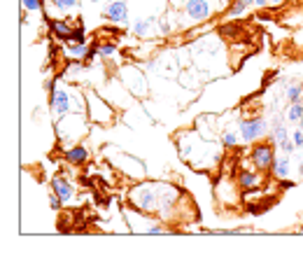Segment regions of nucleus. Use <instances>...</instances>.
Wrapping results in <instances>:
<instances>
[{
  "mask_svg": "<svg viewBox=\"0 0 303 273\" xmlns=\"http://www.w3.org/2000/svg\"><path fill=\"white\" fill-rule=\"evenodd\" d=\"M128 203L140 212H156L159 205V194H156V182H138L128 191Z\"/></svg>",
  "mask_w": 303,
  "mask_h": 273,
  "instance_id": "obj_1",
  "label": "nucleus"
},
{
  "mask_svg": "<svg viewBox=\"0 0 303 273\" xmlns=\"http://www.w3.org/2000/svg\"><path fill=\"white\" fill-rule=\"evenodd\" d=\"M156 194H159V205H156V212L161 217H168L170 212L177 208V201H180V189L170 182H156Z\"/></svg>",
  "mask_w": 303,
  "mask_h": 273,
  "instance_id": "obj_2",
  "label": "nucleus"
},
{
  "mask_svg": "<svg viewBox=\"0 0 303 273\" xmlns=\"http://www.w3.org/2000/svg\"><path fill=\"white\" fill-rule=\"evenodd\" d=\"M252 164L256 171H268L275 164V143H259L252 147Z\"/></svg>",
  "mask_w": 303,
  "mask_h": 273,
  "instance_id": "obj_3",
  "label": "nucleus"
},
{
  "mask_svg": "<svg viewBox=\"0 0 303 273\" xmlns=\"http://www.w3.org/2000/svg\"><path fill=\"white\" fill-rule=\"evenodd\" d=\"M238 133H240V138L245 143H254V140H259V138H263L268 133L266 119H261V117L245 119V122H240V126H238Z\"/></svg>",
  "mask_w": 303,
  "mask_h": 273,
  "instance_id": "obj_4",
  "label": "nucleus"
},
{
  "mask_svg": "<svg viewBox=\"0 0 303 273\" xmlns=\"http://www.w3.org/2000/svg\"><path fill=\"white\" fill-rule=\"evenodd\" d=\"M103 17L117 26H126L128 24V5L124 0H115V3H110L105 10H103Z\"/></svg>",
  "mask_w": 303,
  "mask_h": 273,
  "instance_id": "obj_5",
  "label": "nucleus"
},
{
  "mask_svg": "<svg viewBox=\"0 0 303 273\" xmlns=\"http://www.w3.org/2000/svg\"><path fill=\"white\" fill-rule=\"evenodd\" d=\"M184 12H187V17L191 21H205L212 14V7H210L208 0H187L184 3Z\"/></svg>",
  "mask_w": 303,
  "mask_h": 273,
  "instance_id": "obj_6",
  "label": "nucleus"
},
{
  "mask_svg": "<svg viewBox=\"0 0 303 273\" xmlns=\"http://www.w3.org/2000/svg\"><path fill=\"white\" fill-rule=\"evenodd\" d=\"M49 108H52V115L54 117H66L70 115V94L66 89H56L52 94V101H49Z\"/></svg>",
  "mask_w": 303,
  "mask_h": 273,
  "instance_id": "obj_7",
  "label": "nucleus"
},
{
  "mask_svg": "<svg viewBox=\"0 0 303 273\" xmlns=\"http://www.w3.org/2000/svg\"><path fill=\"white\" fill-rule=\"evenodd\" d=\"M52 191H56L61 196V201L63 203H68L70 198L75 196V187H73V182L68 178H63V175H56L54 180H52Z\"/></svg>",
  "mask_w": 303,
  "mask_h": 273,
  "instance_id": "obj_8",
  "label": "nucleus"
},
{
  "mask_svg": "<svg viewBox=\"0 0 303 273\" xmlns=\"http://www.w3.org/2000/svg\"><path fill=\"white\" fill-rule=\"evenodd\" d=\"M63 157H66L68 164L82 166V164H87V161H89V150L84 147V145H73L70 150L63 152Z\"/></svg>",
  "mask_w": 303,
  "mask_h": 273,
  "instance_id": "obj_9",
  "label": "nucleus"
},
{
  "mask_svg": "<svg viewBox=\"0 0 303 273\" xmlns=\"http://www.w3.org/2000/svg\"><path fill=\"white\" fill-rule=\"evenodd\" d=\"M259 175H256L254 171H240L238 173V178H236V184L240 187L242 191H249V189H256L259 187Z\"/></svg>",
  "mask_w": 303,
  "mask_h": 273,
  "instance_id": "obj_10",
  "label": "nucleus"
},
{
  "mask_svg": "<svg viewBox=\"0 0 303 273\" xmlns=\"http://www.w3.org/2000/svg\"><path fill=\"white\" fill-rule=\"evenodd\" d=\"M49 33L59 38V40H70V35H73V28L68 26L66 21H59V19H52L49 21Z\"/></svg>",
  "mask_w": 303,
  "mask_h": 273,
  "instance_id": "obj_11",
  "label": "nucleus"
},
{
  "mask_svg": "<svg viewBox=\"0 0 303 273\" xmlns=\"http://www.w3.org/2000/svg\"><path fill=\"white\" fill-rule=\"evenodd\" d=\"M270 173H273L275 178H280V180L289 178V157L284 154V157L275 159V164H273V168H270Z\"/></svg>",
  "mask_w": 303,
  "mask_h": 273,
  "instance_id": "obj_12",
  "label": "nucleus"
},
{
  "mask_svg": "<svg viewBox=\"0 0 303 273\" xmlns=\"http://www.w3.org/2000/svg\"><path fill=\"white\" fill-rule=\"evenodd\" d=\"M284 138H289V133H287V126L282 124V119H275V122H273V129H270V140L277 145L280 140H284Z\"/></svg>",
  "mask_w": 303,
  "mask_h": 273,
  "instance_id": "obj_13",
  "label": "nucleus"
},
{
  "mask_svg": "<svg viewBox=\"0 0 303 273\" xmlns=\"http://www.w3.org/2000/svg\"><path fill=\"white\" fill-rule=\"evenodd\" d=\"M287 119H289L291 124H301L303 122V101L289 103V108H287Z\"/></svg>",
  "mask_w": 303,
  "mask_h": 273,
  "instance_id": "obj_14",
  "label": "nucleus"
},
{
  "mask_svg": "<svg viewBox=\"0 0 303 273\" xmlns=\"http://www.w3.org/2000/svg\"><path fill=\"white\" fill-rule=\"evenodd\" d=\"M284 96H287V101L289 103L303 101V87L301 84H287V87H284Z\"/></svg>",
  "mask_w": 303,
  "mask_h": 273,
  "instance_id": "obj_15",
  "label": "nucleus"
},
{
  "mask_svg": "<svg viewBox=\"0 0 303 273\" xmlns=\"http://www.w3.org/2000/svg\"><path fill=\"white\" fill-rule=\"evenodd\" d=\"M247 0H233V3H231V7H229V17L231 19H240L242 14L247 12Z\"/></svg>",
  "mask_w": 303,
  "mask_h": 273,
  "instance_id": "obj_16",
  "label": "nucleus"
},
{
  "mask_svg": "<svg viewBox=\"0 0 303 273\" xmlns=\"http://www.w3.org/2000/svg\"><path fill=\"white\" fill-rule=\"evenodd\" d=\"M154 17H149V19H138L133 24V33L135 35H147L149 33V26H152V24H154Z\"/></svg>",
  "mask_w": 303,
  "mask_h": 273,
  "instance_id": "obj_17",
  "label": "nucleus"
},
{
  "mask_svg": "<svg viewBox=\"0 0 303 273\" xmlns=\"http://www.w3.org/2000/svg\"><path fill=\"white\" fill-rule=\"evenodd\" d=\"M89 47L87 45H77V42H68V56H80V59H87Z\"/></svg>",
  "mask_w": 303,
  "mask_h": 273,
  "instance_id": "obj_18",
  "label": "nucleus"
},
{
  "mask_svg": "<svg viewBox=\"0 0 303 273\" xmlns=\"http://www.w3.org/2000/svg\"><path fill=\"white\" fill-rule=\"evenodd\" d=\"M87 31H84V26H77L73 28V35H70V40L68 42H77V45H87Z\"/></svg>",
  "mask_w": 303,
  "mask_h": 273,
  "instance_id": "obj_19",
  "label": "nucleus"
},
{
  "mask_svg": "<svg viewBox=\"0 0 303 273\" xmlns=\"http://www.w3.org/2000/svg\"><path fill=\"white\" fill-rule=\"evenodd\" d=\"M222 145L226 147V150L236 147V145H238V133H236V131H226V133L222 136Z\"/></svg>",
  "mask_w": 303,
  "mask_h": 273,
  "instance_id": "obj_20",
  "label": "nucleus"
},
{
  "mask_svg": "<svg viewBox=\"0 0 303 273\" xmlns=\"http://www.w3.org/2000/svg\"><path fill=\"white\" fill-rule=\"evenodd\" d=\"M277 147L282 150V154H287V157H289V154H294V150H296V143H294V140H289V138H284V140H280V143H277Z\"/></svg>",
  "mask_w": 303,
  "mask_h": 273,
  "instance_id": "obj_21",
  "label": "nucleus"
},
{
  "mask_svg": "<svg viewBox=\"0 0 303 273\" xmlns=\"http://www.w3.org/2000/svg\"><path fill=\"white\" fill-rule=\"evenodd\" d=\"M21 5L26 7L28 12H38V10H42L45 0H21Z\"/></svg>",
  "mask_w": 303,
  "mask_h": 273,
  "instance_id": "obj_22",
  "label": "nucleus"
},
{
  "mask_svg": "<svg viewBox=\"0 0 303 273\" xmlns=\"http://www.w3.org/2000/svg\"><path fill=\"white\" fill-rule=\"evenodd\" d=\"M52 5L63 12V10H73V7L77 5V0H52Z\"/></svg>",
  "mask_w": 303,
  "mask_h": 273,
  "instance_id": "obj_23",
  "label": "nucleus"
},
{
  "mask_svg": "<svg viewBox=\"0 0 303 273\" xmlns=\"http://www.w3.org/2000/svg\"><path fill=\"white\" fill-rule=\"evenodd\" d=\"M61 205H63L61 196L56 194V191H52V194H49V208H52V210H61Z\"/></svg>",
  "mask_w": 303,
  "mask_h": 273,
  "instance_id": "obj_24",
  "label": "nucleus"
},
{
  "mask_svg": "<svg viewBox=\"0 0 303 273\" xmlns=\"http://www.w3.org/2000/svg\"><path fill=\"white\" fill-rule=\"evenodd\" d=\"M115 52H117L115 42H105V45H101V56H112Z\"/></svg>",
  "mask_w": 303,
  "mask_h": 273,
  "instance_id": "obj_25",
  "label": "nucleus"
},
{
  "mask_svg": "<svg viewBox=\"0 0 303 273\" xmlns=\"http://www.w3.org/2000/svg\"><path fill=\"white\" fill-rule=\"evenodd\" d=\"M145 231L152 233V236H159V233H168V231H166V226H161V224H149Z\"/></svg>",
  "mask_w": 303,
  "mask_h": 273,
  "instance_id": "obj_26",
  "label": "nucleus"
},
{
  "mask_svg": "<svg viewBox=\"0 0 303 273\" xmlns=\"http://www.w3.org/2000/svg\"><path fill=\"white\" fill-rule=\"evenodd\" d=\"M61 77H63V75H59V77H52V80H47V84H45V89H47L49 94H54V91H56V82H59Z\"/></svg>",
  "mask_w": 303,
  "mask_h": 273,
  "instance_id": "obj_27",
  "label": "nucleus"
},
{
  "mask_svg": "<svg viewBox=\"0 0 303 273\" xmlns=\"http://www.w3.org/2000/svg\"><path fill=\"white\" fill-rule=\"evenodd\" d=\"M291 140L296 143V147H303V131H301V129L294 131V136H291Z\"/></svg>",
  "mask_w": 303,
  "mask_h": 273,
  "instance_id": "obj_28",
  "label": "nucleus"
},
{
  "mask_svg": "<svg viewBox=\"0 0 303 273\" xmlns=\"http://www.w3.org/2000/svg\"><path fill=\"white\" fill-rule=\"evenodd\" d=\"M159 28H161V33H170V24H168V21H159Z\"/></svg>",
  "mask_w": 303,
  "mask_h": 273,
  "instance_id": "obj_29",
  "label": "nucleus"
},
{
  "mask_svg": "<svg viewBox=\"0 0 303 273\" xmlns=\"http://www.w3.org/2000/svg\"><path fill=\"white\" fill-rule=\"evenodd\" d=\"M280 187H282V189H287V187H294V182H289V180L284 178V180H282V184H280Z\"/></svg>",
  "mask_w": 303,
  "mask_h": 273,
  "instance_id": "obj_30",
  "label": "nucleus"
},
{
  "mask_svg": "<svg viewBox=\"0 0 303 273\" xmlns=\"http://www.w3.org/2000/svg\"><path fill=\"white\" fill-rule=\"evenodd\" d=\"M254 5H256V7H263V5H268V0H256Z\"/></svg>",
  "mask_w": 303,
  "mask_h": 273,
  "instance_id": "obj_31",
  "label": "nucleus"
},
{
  "mask_svg": "<svg viewBox=\"0 0 303 273\" xmlns=\"http://www.w3.org/2000/svg\"><path fill=\"white\" fill-rule=\"evenodd\" d=\"M280 3H284V0H268V5H280Z\"/></svg>",
  "mask_w": 303,
  "mask_h": 273,
  "instance_id": "obj_32",
  "label": "nucleus"
},
{
  "mask_svg": "<svg viewBox=\"0 0 303 273\" xmlns=\"http://www.w3.org/2000/svg\"><path fill=\"white\" fill-rule=\"evenodd\" d=\"M298 173H301V175H303V161H301V164H298Z\"/></svg>",
  "mask_w": 303,
  "mask_h": 273,
  "instance_id": "obj_33",
  "label": "nucleus"
}]
</instances>
